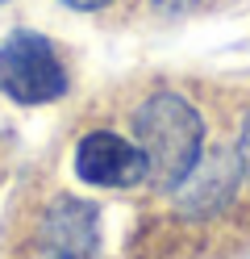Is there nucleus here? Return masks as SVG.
<instances>
[{
	"mask_svg": "<svg viewBox=\"0 0 250 259\" xmlns=\"http://www.w3.org/2000/svg\"><path fill=\"white\" fill-rule=\"evenodd\" d=\"M0 5H9V0H0Z\"/></svg>",
	"mask_w": 250,
	"mask_h": 259,
	"instance_id": "9",
	"label": "nucleus"
},
{
	"mask_svg": "<svg viewBox=\"0 0 250 259\" xmlns=\"http://www.w3.org/2000/svg\"><path fill=\"white\" fill-rule=\"evenodd\" d=\"M242 176H246V171H242L238 151H213L209 159L200 155V163L188 171V180L175 188L179 213H188V218H209V213H217V209L229 205V197L238 192Z\"/></svg>",
	"mask_w": 250,
	"mask_h": 259,
	"instance_id": "5",
	"label": "nucleus"
},
{
	"mask_svg": "<svg viewBox=\"0 0 250 259\" xmlns=\"http://www.w3.org/2000/svg\"><path fill=\"white\" fill-rule=\"evenodd\" d=\"M133 142L146 155V184L175 192L205 155V117L179 92H155L133 113Z\"/></svg>",
	"mask_w": 250,
	"mask_h": 259,
	"instance_id": "1",
	"label": "nucleus"
},
{
	"mask_svg": "<svg viewBox=\"0 0 250 259\" xmlns=\"http://www.w3.org/2000/svg\"><path fill=\"white\" fill-rule=\"evenodd\" d=\"M238 159H242V171L250 176V117L242 121V134H238Z\"/></svg>",
	"mask_w": 250,
	"mask_h": 259,
	"instance_id": "7",
	"label": "nucleus"
},
{
	"mask_svg": "<svg viewBox=\"0 0 250 259\" xmlns=\"http://www.w3.org/2000/svg\"><path fill=\"white\" fill-rule=\"evenodd\" d=\"M67 9H75V13H96V9H105L109 0H63Z\"/></svg>",
	"mask_w": 250,
	"mask_h": 259,
	"instance_id": "8",
	"label": "nucleus"
},
{
	"mask_svg": "<svg viewBox=\"0 0 250 259\" xmlns=\"http://www.w3.org/2000/svg\"><path fill=\"white\" fill-rule=\"evenodd\" d=\"M67 88V67L38 29H13L0 42V92L17 105H55Z\"/></svg>",
	"mask_w": 250,
	"mask_h": 259,
	"instance_id": "2",
	"label": "nucleus"
},
{
	"mask_svg": "<svg viewBox=\"0 0 250 259\" xmlns=\"http://www.w3.org/2000/svg\"><path fill=\"white\" fill-rule=\"evenodd\" d=\"M42 259H96L100 255V209L83 197H55L38 222Z\"/></svg>",
	"mask_w": 250,
	"mask_h": 259,
	"instance_id": "3",
	"label": "nucleus"
},
{
	"mask_svg": "<svg viewBox=\"0 0 250 259\" xmlns=\"http://www.w3.org/2000/svg\"><path fill=\"white\" fill-rule=\"evenodd\" d=\"M75 176L92 188H133L146 180V155L113 130H92L75 147Z\"/></svg>",
	"mask_w": 250,
	"mask_h": 259,
	"instance_id": "4",
	"label": "nucleus"
},
{
	"mask_svg": "<svg viewBox=\"0 0 250 259\" xmlns=\"http://www.w3.org/2000/svg\"><path fill=\"white\" fill-rule=\"evenodd\" d=\"M150 5H155L159 13H167V17H179V13H192L200 0H150Z\"/></svg>",
	"mask_w": 250,
	"mask_h": 259,
	"instance_id": "6",
	"label": "nucleus"
}]
</instances>
